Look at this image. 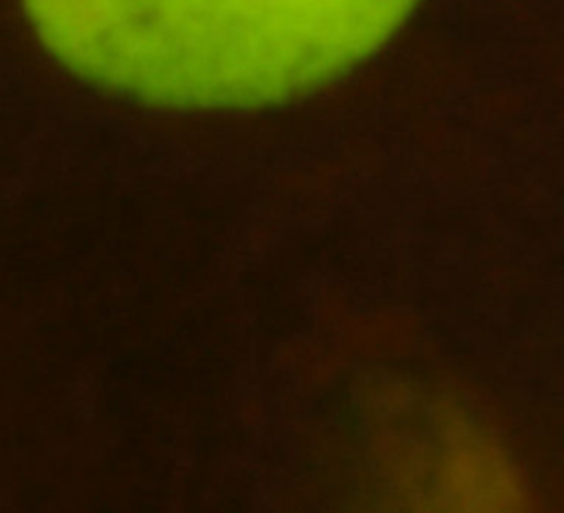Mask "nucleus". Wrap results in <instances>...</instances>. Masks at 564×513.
<instances>
[{
  "instance_id": "nucleus-1",
  "label": "nucleus",
  "mask_w": 564,
  "mask_h": 513,
  "mask_svg": "<svg viewBox=\"0 0 564 513\" xmlns=\"http://www.w3.org/2000/svg\"><path fill=\"white\" fill-rule=\"evenodd\" d=\"M41 45L124 99L193 111L294 101L386 45L420 0H23Z\"/></svg>"
}]
</instances>
